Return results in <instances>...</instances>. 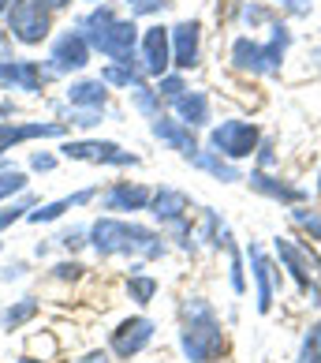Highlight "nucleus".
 Segmentation results:
<instances>
[{
  "instance_id": "f257e3e1",
  "label": "nucleus",
  "mask_w": 321,
  "mask_h": 363,
  "mask_svg": "<svg viewBox=\"0 0 321 363\" xmlns=\"http://www.w3.org/2000/svg\"><path fill=\"white\" fill-rule=\"evenodd\" d=\"M90 236H93V247L101 255H146V259H157L165 251V244H160L150 228L112 221V218H101L90 228Z\"/></svg>"
},
{
  "instance_id": "f03ea898",
  "label": "nucleus",
  "mask_w": 321,
  "mask_h": 363,
  "mask_svg": "<svg viewBox=\"0 0 321 363\" xmlns=\"http://www.w3.org/2000/svg\"><path fill=\"white\" fill-rule=\"evenodd\" d=\"M224 348V337H221V326L213 318L209 303L202 300H191L187 303V330H183V352L191 363H206L213 359Z\"/></svg>"
},
{
  "instance_id": "7ed1b4c3",
  "label": "nucleus",
  "mask_w": 321,
  "mask_h": 363,
  "mask_svg": "<svg viewBox=\"0 0 321 363\" xmlns=\"http://www.w3.org/2000/svg\"><path fill=\"white\" fill-rule=\"evenodd\" d=\"M83 26H86V38L105 52V57H112L119 64H131V52H135V23H116L112 11L101 8V11H93Z\"/></svg>"
},
{
  "instance_id": "20e7f679",
  "label": "nucleus",
  "mask_w": 321,
  "mask_h": 363,
  "mask_svg": "<svg viewBox=\"0 0 321 363\" xmlns=\"http://www.w3.org/2000/svg\"><path fill=\"white\" fill-rule=\"evenodd\" d=\"M284 49H288V30H284V26H276L269 45H254V42H247V38H239V42L232 45V57H235V64L243 72L262 75V72H276L280 68Z\"/></svg>"
},
{
  "instance_id": "39448f33",
  "label": "nucleus",
  "mask_w": 321,
  "mask_h": 363,
  "mask_svg": "<svg viewBox=\"0 0 321 363\" xmlns=\"http://www.w3.org/2000/svg\"><path fill=\"white\" fill-rule=\"evenodd\" d=\"M8 23H11V34L26 45H37L49 34V11L42 0H16L8 11Z\"/></svg>"
},
{
  "instance_id": "423d86ee",
  "label": "nucleus",
  "mask_w": 321,
  "mask_h": 363,
  "mask_svg": "<svg viewBox=\"0 0 321 363\" xmlns=\"http://www.w3.org/2000/svg\"><path fill=\"white\" fill-rule=\"evenodd\" d=\"M213 146L228 157H247L258 146V128L243 120H224L221 128H213Z\"/></svg>"
},
{
  "instance_id": "0eeeda50",
  "label": "nucleus",
  "mask_w": 321,
  "mask_h": 363,
  "mask_svg": "<svg viewBox=\"0 0 321 363\" xmlns=\"http://www.w3.org/2000/svg\"><path fill=\"white\" fill-rule=\"evenodd\" d=\"M64 154L75 161H105V165H139L135 154L119 150L116 143H68Z\"/></svg>"
},
{
  "instance_id": "6e6552de",
  "label": "nucleus",
  "mask_w": 321,
  "mask_h": 363,
  "mask_svg": "<svg viewBox=\"0 0 321 363\" xmlns=\"http://www.w3.org/2000/svg\"><path fill=\"white\" fill-rule=\"evenodd\" d=\"M52 72H78V68H86V60H90V45H86V38L83 34H64L57 45H52Z\"/></svg>"
},
{
  "instance_id": "1a4fd4ad",
  "label": "nucleus",
  "mask_w": 321,
  "mask_h": 363,
  "mask_svg": "<svg viewBox=\"0 0 321 363\" xmlns=\"http://www.w3.org/2000/svg\"><path fill=\"white\" fill-rule=\"evenodd\" d=\"M150 337H153V322L150 318H127L124 326L112 333V348H116V356H135L150 345Z\"/></svg>"
},
{
  "instance_id": "9d476101",
  "label": "nucleus",
  "mask_w": 321,
  "mask_h": 363,
  "mask_svg": "<svg viewBox=\"0 0 321 363\" xmlns=\"http://www.w3.org/2000/svg\"><path fill=\"white\" fill-rule=\"evenodd\" d=\"M142 68L150 75H160L168 68V30L165 26H150L142 38Z\"/></svg>"
},
{
  "instance_id": "9b49d317",
  "label": "nucleus",
  "mask_w": 321,
  "mask_h": 363,
  "mask_svg": "<svg viewBox=\"0 0 321 363\" xmlns=\"http://www.w3.org/2000/svg\"><path fill=\"white\" fill-rule=\"evenodd\" d=\"M172 38H176V52H172V60L180 64V68H194L198 64V23H180L172 26Z\"/></svg>"
},
{
  "instance_id": "f8f14e48",
  "label": "nucleus",
  "mask_w": 321,
  "mask_h": 363,
  "mask_svg": "<svg viewBox=\"0 0 321 363\" xmlns=\"http://www.w3.org/2000/svg\"><path fill=\"white\" fill-rule=\"evenodd\" d=\"M45 135H64L60 124H26V128H11V124H0V154L8 150V146H16L23 139H45Z\"/></svg>"
},
{
  "instance_id": "ddd939ff",
  "label": "nucleus",
  "mask_w": 321,
  "mask_h": 363,
  "mask_svg": "<svg viewBox=\"0 0 321 363\" xmlns=\"http://www.w3.org/2000/svg\"><path fill=\"white\" fill-rule=\"evenodd\" d=\"M250 262H254V281H258V311L265 315L273 307V266L265 262L258 244H250Z\"/></svg>"
},
{
  "instance_id": "4468645a",
  "label": "nucleus",
  "mask_w": 321,
  "mask_h": 363,
  "mask_svg": "<svg viewBox=\"0 0 321 363\" xmlns=\"http://www.w3.org/2000/svg\"><path fill=\"white\" fill-rule=\"evenodd\" d=\"M0 83L8 86H19V90H42V72H37V64H0Z\"/></svg>"
},
{
  "instance_id": "2eb2a0df",
  "label": "nucleus",
  "mask_w": 321,
  "mask_h": 363,
  "mask_svg": "<svg viewBox=\"0 0 321 363\" xmlns=\"http://www.w3.org/2000/svg\"><path fill=\"white\" fill-rule=\"evenodd\" d=\"M109 210H142L146 203H150V191L146 187H131V184H119L109 191Z\"/></svg>"
},
{
  "instance_id": "dca6fc26",
  "label": "nucleus",
  "mask_w": 321,
  "mask_h": 363,
  "mask_svg": "<svg viewBox=\"0 0 321 363\" xmlns=\"http://www.w3.org/2000/svg\"><path fill=\"white\" fill-rule=\"evenodd\" d=\"M153 135L165 139V143H172V146H176L180 154H187V157L198 150L194 139H191V131H183L180 124H172V120H157V124H153Z\"/></svg>"
},
{
  "instance_id": "f3484780",
  "label": "nucleus",
  "mask_w": 321,
  "mask_h": 363,
  "mask_svg": "<svg viewBox=\"0 0 321 363\" xmlns=\"http://www.w3.org/2000/svg\"><path fill=\"white\" fill-rule=\"evenodd\" d=\"M276 255L288 262V270H291V277L299 281V289L310 292V274H306V259H303V251H299L296 244H288V240H276Z\"/></svg>"
},
{
  "instance_id": "a211bd4d",
  "label": "nucleus",
  "mask_w": 321,
  "mask_h": 363,
  "mask_svg": "<svg viewBox=\"0 0 321 363\" xmlns=\"http://www.w3.org/2000/svg\"><path fill=\"white\" fill-rule=\"evenodd\" d=\"M172 105H176V113L183 116L187 128L202 124V120H206V109H209L202 94H180V98H172Z\"/></svg>"
},
{
  "instance_id": "6ab92c4d",
  "label": "nucleus",
  "mask_w": 321,
  "mask_h": 363,
  "mask_svg": "<svg viewBox=\"0 0 321 363\" xmlns=\"http://www.w3.org/2000/svg\"><path fill=\"white\" fill-rule=\"evenodd\" d=\"M183 210H187V195H183V191H172V187L157 191V199H153V213H157L160 221H176Z\"/></svg>"
},
{
  "instance_id": "aec40b11",
  "label": "nucleus",
  "mask_w": 321,
  "mask_h": 363,
  "mask_svg": "<svg viewBox=\"0 0 321 363\" xmlns=\"http://www.w3.org/2000/svg\"><path fill=\"white\" fill-rule=\"evenodd\" d=\"M90 199H93V191H78V195H71V199H60V203H52V206L34 210V213H30V221H34V225H42V221H57L64 210H71V206H78V203H90Z\"/></svg>"
},
{
  "instance_id": "412c9836",
  "label": "nucleus",
  "mask_w": 321,
  "mask_h": 363,
  "mask_svg": "<svg viewBox=\"0 0 321 363\" xmlns=\"http://www.w3.org/2000/svg\"><path fill=\"white\" fill-rule=\"evenodd\" d=\"M68 101L71 105H105V83H75L68 90Z\"/></svg>"
},
{
  "instance_id": "4be33fe9",
  "label": "nucleus",
  "mask_w": 321,
  "mask_h": 363,
  "mask_svg": "<svg viewBox=\"0 0 321 363\" xmlns=\"http://www.w3.org/2000/svg\"><path fill=\"white\" fill-rule=\"evenodd\" d=\"M250 184L258 187V191L273 195V199H284V203H299V199H303V191H296V187H284V184H273L269 177H262V172H254Z\"/></svg>"
},
{
  "instance_id": "5701e85b",
  "label": "nucleus",
  "mask_w": 321,
  "mask_h": 363,
  "mask_svg": "<svg viewBox=\"0 0 321 363\" xmlns=\"http://www.w3.org/2000/svg\"><path fill=\"white\" fill-rule=\"evenodd\" d=\"M191 161H194V165L198 169H206V172H213V177H217V180H239V169H232V165H224V161L221 157H213V154H191Z\"/></svg>"
},
{
  "instance_id": "b1692460",
  "label": "nucleus",
  "mask_w": 321,
  "mask_h": 363,
  "mask_svg": "<svg viewBox=\"0 0 321 363\" xmlns=\"http://www.w3.org/2000/svg\"><path fill=\"white\" fill-rule=\"evenodd\" d=\"M34 315H37V303H34V300H23L19 307H8L0 318H4V326H23V322L34 318Z\"/></svg>"
},
{
  "instance_id": "393cba45",
  "label": "nucleus",
  "mask_w": 321,
  "mask_h": 363,
  "mask_svg": "<svg viewBox=\"0 0 321 363\" xmlns=\"http://www.w3.org/2000/svg\"><path fill=\"white\" fill-rule=\"evenodd\" d=\"M299 363H321V326H314L310 333H306V341H303V356Z\"/></svg>"
},
{
  "instance_id": "a878e982",
  "label": "nucleus",
  "mask_w": 321,
  "mask_h": 363,
  "mask_svg": "<svg viewBox=\"0 0 321 363\" xmlns=\"http://www.w3.org/2000/svg\"><path fill=\"white\" fill-rule=\"evenodd\" d=\"M127 292H131V300H139V303H150V300H153V292H157V285H153L150 277H135V281L127 285Z\"/></svg>"
},
{
  "instance_id": "bb28decb",
  "label": "nucleus",
  "mask_w": 321,
  "mask_h": 363,
  "mask_svg": "<svg viewBox=\"0 0 321 363\" xmlns=\"http://www.w3.org/2000/svg\"><path fill=\"white\" fill-rule=\"evenodd\" d=\"M23 187H26L23 172H16V169H11V172H0V199L16 195V191H23Z\"/></svg>"
},
{
  "instance_id": "cd10ccee",
  "label": "nucleus",
  "mask_w": 321,
  "mask_h": 363,
  "mask_svg": "<svg viewBox=\"0 0 321 363\" xmlns=\"http://www.w3.org/2000/svg\"><path fill=\"white\" fill-rule=\"evenodd\" d=\"M105 83H119V86H142V79L135 72H127V68H105Z\"/></svg>"
},
{
  "instance_id": "c85d7f7f",
  "label": "nucleus",
  "mask_w": 321,
  "mask_h": 363,
  "mask_svg": "<svg viewBox=\"0 0 321 363\" xmlns=\"http://www.w3.org/2000/svg\"><path fill=\"white\" fill-rule=\"evenodd\" d=\"M296 221H299L303 228H310V236H314V240H321V218H317V213H306V210H296Z\"/></svg>"
},
{
  "instance_id": "c756f323",
  "label": "nucleus",
  "mask_w": 321,
  "mask_h": 363,
  "mask_svg": "<svg viewBox=\"0 0 321 363\" xmlns=\"http://www.w3.org/2000/svg\"><path fill=\"white\" fill-rule=\"evenodd\" d=\"M131 11H139V16H150V11H160L165 8V0H127Z\"/></svg>"
},
{
  "instance_id": "7c9ffc66",
  "label": "nucleus",
  "mask_w": 321,
  "mask_h": 363,
  "mask_svg": "<svg viewBox=\"0 0 321 363\" xmlns=\"http://www.w3.org/2000/svg\"><path fill=\"white\" fill-rule=\"evenodd\" d=\"M180 90H183L180 79H160V94H168V98H180Z\"/></svg>"
},
{
  "instance_id": "2f4dec72",
  "label": "nucleus",
  "mask_w": 321,
  "mask_h": 363,
  "mask_svg": "<svg viewBox=\"0 0 321 363\" xmlns=\"http://www.w3.org/2000/svg\"><path fill=\"white\" fill-rule=\"evenodd\" d=\"M23 210H26V203H19V206H11L8 213H0V228H8L16 218H23Z\"/></svg>"
},
{
  "instance_id": "473e14b6",
  "label": "nucleus",
  "mask_w": 321,
  "mask_h": 363,
  "mask_svg": "<svg viewBox=\"0 0 321 363\" xmlns=\"http://www.w3.org/2000/svg\"><path fill=\"white\" fill-rule=\"evenodd\" d=\"M34 169H52V157H45V154H34Z\"/></svg>"
},
{
  "instance_id": "72a5a7b5",
  "label": "nucleus",
  "mask_w": 321,
  "mask_h": 363,
  "mask_svg": "<svg viewBox=\"0 0 321 363\" xmlns=\"http://www.w3.org/2000/svg\"><path fill=\"white\" fill-rule=\"evenodd\" d=\"M60 277H78V266H57Z\"/></svg>"
},
{
  "instance_id": "f704fd0d",
  "label": "nucleus",
  "mask_w": 321,
  "mask_h": 363,
  "mask_svg": "<svg viewBox=\"0 0 321 363\" xmlns=\"http://www.w3.org/2000/svg\"><path fill=\"white\" fill-rule=\"evenodd\" d=\"M284 4H288V8H296V11H306V4H303V0H284Z\"/></svg>"
},
{
  "instance_id": "c9c22d12",
  "label": "nucleus",
  "mask_w": 321,
  "mask_h": 363,
  "mask_svg": "<svg viewBox=\"0 0 321 363\" xmlns=\"http://www.w3.org/2000/svg\"><path fill=\"white\" fill-rule=\"evenodd\" d=\"M68 0H45V8H64Z\"/></svg>"
},
{
  "instance_id": "e433bc0d",
  "label": "nucleus",
  "mask_w": 321,
  "mask_h": 363,
  "mask_svg": "<svg viewBox=\"0 0 321 363\" xmlns=\"http://www.w3.org/2000/svg\"><path fill=\"white\" fill-rule=\"evenodd\" d=\"M4 8H8V0H0V11H4Z\"/></svg>"
},
{
  "instance_id": "4c0bfd02",
  "label": "nucleus",
  "mask_w": 321,
  "mask_h": 363,
  "mask_svg": "<svg viewBox=\"0 0 321 363\" xmlns=\"http://www.w3.org/2000/svg\"><path fill=\"white\" fill-rule=\"evenodd\" d=\"M19 363H37V359H19Z\"/></svg>"
},
{
  "instance_id": "58836bf2",
  "label": "nucleus",
  "mask_w": 321,
  "mask_h": 363,
  "mask_svg": "<svg viewBox=\"0 0 321 363\" xmlns=\"http://www.w3.org/2000/svg\"><path fill=\"white\" fill-rule=\"evenodd\" d=\"M317 187H321V180H317Z\"/></svg>"
}]
</instances>
